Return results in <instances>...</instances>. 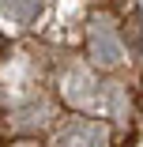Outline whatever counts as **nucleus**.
<instances>
[{"mask_svg":"<svg viewBox=\"0 0 143 147\" xmlns=\"http://www.w3.org/2000/svg\"><path fill=\"white\" fill-rule=\"evenodd\" d=\"M105 143H109V132L105 125H94V121H68L53 140V147H105Z\"/></svg>","mask_w":143,"mask_h":147,"instance_id":"1","label":"nucleus"}]
</instances>
